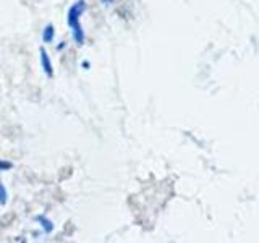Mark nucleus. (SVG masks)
Instances as JSON below:
<instances>
[{"mask_svg": "<svg viewBox=\"0 0 259 243\" xmlns=\"http://www.w3.org/2000/svg\"><path fill=\"white\" fill-rule=\"evenodd\" d=\"M83 12H84V0H78L68 12V24L73 28V34H75L78 44H83V40H84L83 29L79 26V16Z\"/></svg>", "mask_w": 259, "mask_h": 243, "instance_id": "1", "label": "nucleus"}, {"mask_svg": "<svg viewBox=\"0 0 259 243\" xmlns=\"http://www.w3.org/2000/svg\"><path fill=\"white\" fill-rule=\"evenodd\" d=\"M40 62H42V67H44V70H46L47 75H49V76H52V75H54V71H52V63H51V60H49V57H47V54H46L44 49H40Z\"/></svg>", "mask_w": 259, "mask_h": 243, "instance_id": "2", "label": "nucleus"}, {"mask_svg": "<svg viewBox=\"0 0 259 243\" xmlns=\"http://www.w3.org/2000/svg\"><path fill=\"white\" fill-rule=\"evenodd\" d=\"M54 37V26H47L46 31H44V40H47V43H51Z\"/></svg>", "mask_w": 259, "mask_h": 243, "instance_id": "3", "label": "nucleus"}, {"mask_svg": "<svg viewBox=\"0 0 259 243\" xmlns=\"http://www.w3.org/2000/svg\"><path fill=\"white\" fill-rule=\"evenodd\" d=\"M0 202H2V205L7 202V193H5V188L2 186V183H0Z\"/></svg>", "mask_w": 259, "mask_h": 243, "instance_id": "4", "label": "nucleus"}, {"mask_svg": "<svg viewBox=\"0 0 259 243\" xmlns=\"http://www.w3.org/2000/svg\"><path fill=\"white\" fill-rule=\"evenodd\" d=\"M39 219H40V221L44 222V227H46L47 230H52V225H51V222H49V221H46V219H42V217H39Z\"/></svg>", "mask_w": 259, "mask_h": 243, "instance_id": "5", "label": "nucleus"}, {"mask_svg": "<svg viewBox=\"0 0 259 243\" xmlns=\"http://www.w3.org/2000/svg\"><path fill=\"white\" fill-rule=\"evenodd\" d=\"M0 169H12L10 162H0Z\"/></svg>", "mask_w": 259, "mask_h": 243, "instance_id": "6", "label": "nucleus"}, {"mask_svg": "<svg viewBox=\"0 0 259 243\" xmlns=\"http://www.w3.org/2000/svg\"><path fill=\"white\" fill-rule=\"evenodd\" d=\"M104 2H110V0H104Z\"/></svg>", "mask_w": 259, "mask_h": 243, "instance_id": "7", "label": "nucleus"}]
</instances>
